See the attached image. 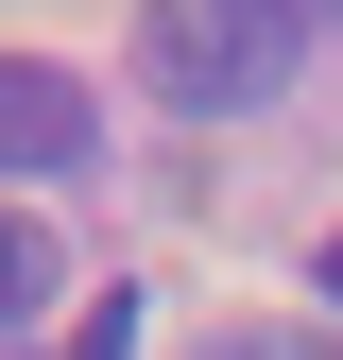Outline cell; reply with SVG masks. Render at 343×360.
Listing matches in <instances>:
<instances>
[{"label":"cell","mask_w":343,"mask_h":360,"mask_svg":"<svg viewBox=\"0 0 343 360\" xmlns=\"http://www.w3.org/2000/svg\"><path fill=\"white\" fill-rule=\"evenodd\" d=\"M138 69H155L172 120H257L292 69H309V34H292L275 0H155V18H138Z\"/></svg>","instance_id":"cell-1"},{"label":"cell","mask_w":343,"mask_h":360,"mask_svg":"<svg viewBox=\"0 0 343 360\" xmlns=\"http://www.w3.org/2000/svg\"><path fill=\"white\" fill-rule=\"evenodd\" d=\"M103 155V103L52 69V52H0V189H34V172H86Z\"/></svg>","instance_id":"cell-2"},{"label":"cell","mask_w":343,"mask_h":360,"mask_svg":"<svg viewBox=\"0 0 343 360\" xmlns=\"http://www.w3.org/2000/svg\"><path fill=\"white\" fill-rule=\"evenodd\" d=\"M52 292H69V257H52V223H34V206H0V326H34Z\"/></svg>","instance_id":"cell-3"},{"label":"cell","mask_w":343,"mask_h":360,"mask_svg":"<svg viewBox=\"0 0 343 360\" xmlns=\"http://www.w3.org/2000/svg\"><path fill=\"white\" fill-rule=\"evenodd\" d=\"M138 326H155V309H138V292H103V309H86V343H69V360H138Z\"/></svg>","instance_id":"cell-4"},{"label":"cell","mask_w":343,"mask_h":360,"mask_svg":"<svg viewBox=\"0 0 343 360\" xmlns=\"http://www.w3.org/2000/svg\"><path fill=\"white\" fill-rule=\"evenodd\" d=\"M309 292H326V309H343V223H326V257H309Z\"/></svg>","instance_id":"cell-5"},{"label":"cell","mask_w":343,"mask_h":360,"mask_svg":"<svg viewBox=\"0 0 343 360\" xmlns=\"http://www.w3.org/2000/svg\"><path fill=\"white\" fill-rule=\"evenodd\" d=\"M275 18H292V34H326V18H343V0H275Z\"/></svg>","instance_id":"cell-6"}]
</instances>
